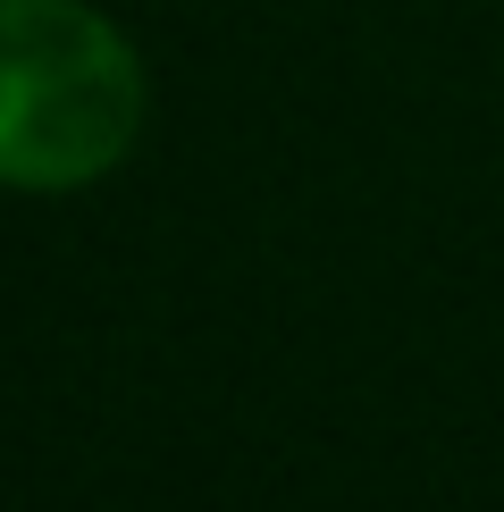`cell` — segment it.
Instances as JSON below:
<instances>
[{
    "label": "cell",
    "instance_id": "1",
    "mask_svg": "<svg viewBox=\"0 0 504 512\" xmlns=\"http://www.w3.org/2000/svg\"><path fill=\"white\" fill-rule=\"evenodd\" d=\"M143 59L84 0H0V185L76 194L143 135Z\"/></svg>",
    "mask_w": 504,
    "mask_h": 512
}]
</instances>
